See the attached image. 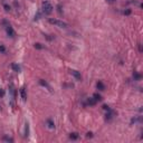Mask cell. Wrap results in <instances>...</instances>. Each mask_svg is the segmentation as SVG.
<instances>
[{
  "instance_id": "obj_1",
  "label": "cell",
  "mask_w": 143,
  "mask_h": 143,
  "mask_svg": "<svg viewBox=\"0 0 143 143\" xmlns=\"http://www.w3.org/2000/svg\"><path fill=\"white\" fill-rule=\"evenodd\" d=\"M48 22L51 24V25H55L59 27V28H67L68 27V24L67 22H65L63 20H59V19H54V18H49L48 19Z\"/></svg>"
},
{
  "instance_id": "obj_2",
  "label": "cell",
  "mask_w": 143,
  "mask_h": 143,
  "mask_svg": "<svg viewBox=\"0 0 143 143\" xmlns=\"http://www.w3.org/2000/svg\"><path fill=\"white\" fill-rule=\"evenodd\" d=\"M42 13H45V15H50L53 13V6L49 1H44L42 4Z\"/></svg>"
},
{
  "instance_id": "obj_3",
  "label": "cell",
  "mask_w": 143,
  "mask_h": 143,
  "mask_svg": "<svg viewBox=\"0 0 143 143\" xmlns=\"http://www.w3.org/2000/svg\"><path fill=\"white\" fill-rule=\"evenodd\" d=\"M6 31H7V35H8L10 38H15V36H16V33H15L13 28L10 25H8L7 27H6Z\"/></svg>"
},
{
  "instance_id": "obj_4",
  "label": "cell",
  "mask_w": 143,
  "mask_h": 143,
  "mask_svg": "<svg viewBox=\"0 0 143 143\" xmlns=\"http://www.w3.org/2000/svg\"><path fill=\"white\" fill-rule=\"evenodd\" d=\"M71 74L74 76V77H75L77 80H82V75H80V72H77V71H71Z\"/></svg>"
},
{
  "instance_id": "obj_5",
  "label": "cell",
  "mask_w": 143,
  "mask_h": 143,
  "mask_svg": "<svg viewBox=\"0 0 143 143\" xmlns=\"http://www.w3.org/2000/svg\"><path fill=\"white\" fill-rule=\"evenodd\" d=\"M20 96H21V98H22V101H24V102L27 100V94H26L25 87H21V88H20Z\"/></svg>"
},
{
  "instance_id": "obj_6",
  "label": "cell",
  "mask_w": 143,
  "mask_h": 143,
  "mask_svg": "<svg viewBox=\"0 0 143 143\" xmlns=\"http://www.w3.org/2000/svg\"><path fill=\"white\" fill-rule=\"evenodd\" d=\"M9 92H10L11 96H13V100H15V97H16V91H15V87H13V84L9 85Z\"/></svg>"
},
{
  "instance_id": "obj_7",
  "label": "cell",
  "mask_w": 143,
  "mask_h": 143,
  "mask_svg": "<svg viewBox=\"0 0 143 143\" xmlns=\"http://www.w3.org/2000/svg\"><path fill=\"white\" fill-rule=\"evenodd\" d=\"M39 84L42 85V86H44V87H47V88H48V91H50V92H51V87H50V86H49V84L47 83L46 80H39Z\"/></svg>"
},
{
  "instance_id": "obj_8",
  "label": "cell",
  "mask_w": 143,
  "mask_h": 143,
  "mask_svg": "<svg viewBox=\"0 0 143 143\" xmlns=\"http://www.w3.org/2000/svg\"><path fill=\"white\" fill-rule=\"evenodd\" d=\"M46 124H47V126H48V127H49L50 130H53V129H55V124H54V122L51 121L50 118H48V120H47V121H46Z\"/></svg>"
},
{
  "instance_id": "obj_9",
  "label": "cell",
  "mask_w": 143,
  "mask_h": 143,
  "mask_svg": "<svg viewBox=\"0 0 143 143\" xmlns=\"http://www.w3.org/2000/svg\"><path fill=\"white\" fill-rule=\"evenodd\" d=\"M11 68H13V72H17V73H19V72L21 71V68H20V66L19 65H17V64H11Z\"/></svg>"
},
{
  "instance_id": "obj_10",
  "label": "cell",
  "mask_w": 143,
  "mask_h": 143,
  "mask_svg": "<svg viewBox=\"0 0 143 143\" xmlns=\"http://www.w3.org/2000/svg\"><path fill=\"white\" fill-rule=\"evenodd\" d=\"M1 2H2V7H4V9L6 11H10V10H11V7H10L7 2H4V0H1Z\"/></svg>"
},
{
  "instance_id": "obj_11",
  "label": "cell",
  "mask_w": 143,
  "mask_h": 143,
  "mask_svg": "<svg viewBox=\"0 0 143 143\" xmlns=\"http://www.w3.org/2000/svg\"><path fill=\"white\" fill-rule=\"evenodd\" d=\"M96 87H97V89H100V91H104V89H105V85L103 84L102 82H97Z\"/></svg>"
},
{
  "instance_id": "obj_12",
  "label": "cell",
  "mask_w": 143,
  "mask_h": 143,
  "mask_svg": "<svg viewBox=\"0 0 143 143\" xmlns=\"http://www.w3.org/2000/svg\"><path fill=\"white\" fill-rule=\"evenodd\" d=\"M78 133H76V132H74V133H71L69 134V139H72V140H77L78 139Z\"/></svg>"
},
{
  "instance_id": "obj_13",
  "label": "cell",
  "mask_w": 143,
  "mask_h": 143,
  "mask_svg": "<svg viewBox=\"0 0 143 143\" xmlns=\"http://www.w3.org/2000/svg\"><path fill=\"white\" fill-rule=\"evenodd\" d=\"M93 97H94V100H95V101H102V100H103V98H102V96L101 95H100V94H97V93H95V94H94V95H93Z\"/></svg>"
},
{
  "instance_id": "obj_14",
  "label": "cell",
  "mask_w": 143,
  "mask_h": 143,
  "mask_svg": "<svg viewBox=\"0 0 143 143\" xmlns=\"http://www.w3.org/2000/svg\"><path fill=\"white\" fill-rule=\"evenodd\" d=\"M25 136H28L29 135V124L28 123H26L25 124Z\"/></svg>"
},
{
  "instance_id": "obj_15",
  "label": "cell",
  "mask_w": 143,
  "mask_h": 143,
  "mask_svg": "<svg viewBox=\"0 0 143 143\" xmlns=\"http://www.w3.org/2000/svg\"><path fill=\"white\" fill-rule=\"evenodd\" d=\"M87 103H88L89 105H95V104H96V101H95L94 98H88Z\"/></svg>"
},
{
  "instance_id": "obj_16",
  "label": "cell",
  "mask_w": 143,
  "mask_h": 143,
  "mask_svg": "<svg viewBox=\"0 0 143 143\" xmlns=\"http://www.w3.org/2000/svg\"><path fill=\"white\" fill-rule=\"evenodd\" d=\"M133 77H134L135 80H141V75H140V74H138V73H134V74H133Z\"/></svg>"
},
{
  "instance_id": "obj_17",
  "label": "cell",
  "mask_w": 143,
  "mask_h": 143,
  "mask_svg": "<svg viewBox=\"0 0 143 143\" xmlns=\"http://www.w3.org/2000/svg\"><path fill=\"white\" fill-rule=\"evenodd\" d=\"M4 141H6V142H13V140L11 139V138H8V136H4Z\"/></svg>"
},
{
  "instance_id": "obj_18",
  "label": "cell",
  "mask_w": 143,
  "mask_h": 143,
  "mask_svg": "<svg viewBox=\"0 0 143 143\" xmlns=\"http://www.w3.org/2000/svg\"><path fill=\"white\" fill-rule=\"evenodd\" d=\"M35 48H37V49H42V48H44V46H42V44L37 42V44H35Z\"/></svg>"
},
{
  "instance_id": "obj_19",
  "label": "cell",
  "mask_w": 143,
  "mask_h": 143,
  "mask_svg": "<svg viewBox=\"0 0 143 143\" xmlns=\"http://www.w3.org/2000/svg\"><path fill=\"white\" fill-rule=\"evenodd\" d=\"M0 53H6V47L4 46V45H0Z\"/></svg>"
},
{
  "instance_id": "obj_20",
  "label": "cell",
  "mask_w": 143,
  "mask_h": 143,
  "mask_svg": "<svg viewBox=\"0 0 143 143\" xmlns=\"http://www.w3.org/2000/svg\"><path fill=\"white\" fill-rule=\"evenodd\" d=\"M1 25H4V27H7V26L9 25V22H8V21H7V20H4H4L1 21Z\"/></svg>"
},
{
  "instance_id": "obj_21",
  "label": "cell",
  "mask_w": 143,
  "mask_h": 143,
  "mask_svg": "<svg viewBox=\"0 0 143 143\" xmlns=\"http://www.w3.org/2000/svg\"><path fill=\"white\" fill-rule=\"evenodd\" d=\"M57 10H58L59 13H62V6H60V4H58V6H57Z\"/></svg>"
},
{
  "instance_id": "obj_22",
  "label": "cell",
  "mask_w": 143,
  "mask_h": 143,
  "mask_svg": "<svg viewBox=\"0 0 143 143\" xmlns=\"http://www.w3.org/2000/svg\"><path fill=\"white\" fill-rule=\"evenodd\" d=\"M123 13H124V15H130L131 10H125V11H123Z\"/></svg>"
},
{
  "instance_id": "obj_23",
  "label": "cell",
  "mask_w": 143,
  "mask_h": 143,
  "mask_svg": "<svg viewBox=\"0 0 143 143\" xmlns=\"http://www.w3.org/2000/svg\"><path fill=\"white\" fill-rule=\"evenodd\" d=\"M103 109H105V111H109V109H109V106H107V105H104V106H103Z\"/></svg>"
},
{
  "instance_id": "obj_24",
  "label": "cell",
  "mask_w": 143,
  "mask_h": 143,
  "mask_svg": "<svg viewBox=\"0 0 143 143\" xmlns=\"http://www.w3.org/2000/svg\"><path fill=\"white\" fill-rule=\"evenodd\" d=\"M4 92L1 88H0V96H4Z\"/></svg>"
},
{
  "instance_id": "obj_25",
  "label": "cell",
  "mask_w": 143,
  "mask_h": 143,
  "mask_svg": "<svg viewBox=\"0 0 143 143\" xmlns=\"http://www.w3.org/2000/svg\"><path fill=\"white\" fill-rule=\"evenodd\" d=\"M92 136H93V134L91 133V132H89V133H87V138H92Z\"/></svg>"
},
{
  "instance_id": "obj_26",
  "label": "cell",
  "mask_w": 143,
  "mask_h": 143,
  "mask_svg": "<svg viewBox=\"0 0 143 143\" xmlns=\"http://www.w3.org/2000/svg\"><path fill=\"white\" fill-rule=\"evenodd\" d=\"M107 1H111V2H112V1H114V0H107Z\"/></svg>"
}]
</instances>
